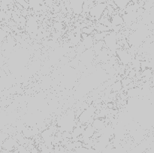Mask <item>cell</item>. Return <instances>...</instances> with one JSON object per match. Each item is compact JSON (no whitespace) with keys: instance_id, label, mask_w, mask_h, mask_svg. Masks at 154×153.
Returning a JSON list of instances; mask_svg holds the SVG:
<instances>
[{"instance_id":"6da1fadb","label":"cell","mask_w":154,"mask_h":153,"mask_svg":"<svg viewBox=\"0 0 154 153\" xmlns=\"http://www.w3.org/2000/svg\"><path fill=\"white\" fill-rule=\"evenodd\" d=\"M96 110V107L93 104L89 105L88 107L83 110L82 112L78 116V121L80 122L82 124H87L90 118H94Z\"/></svg>"},{"instance_id":"7a4b0ae2","label":"cell","mask_w":154,"mask_h":153,"mask_svg":"<svg viewBox=\"0 0 154 153\" xmlns=\"http://www.w3.org/2000/svg\"><path fill=\"white\" fill-rule=\"evenodd\" d=\"M107 3H96L93 4L90 9V16H92L95 20L98 21L103 15L104 10L106 9Z\"/></svg>"},{"instance_id":"3957f363","label":"cell","mask_w":154,"mask_h":153,"mask_svg":"<svg viewBox=\"0 0 154 153\" xmlns=\"http://www.w3.org/2000/svg\"><path fill=\"white\" fill-rule=\"evenodd\" d=\"M116 56L118 58L117 59H119V61L121 63V64H123V65L126 66L131 64L132 59L135 58V57L132 56L126 49H123V48L117 50V51H116Z\"/></svg>"},{"instance_id":"277c9868","label":"cell","mask_w":154,"mask_h":153,"mask_svg":"<svg viewBox=\"0 0 154 153\" xmlns=\"http://www.w3.org/2000/svg\"><path fill=\"white\" fill-rule=\"evenodd\" d=\"M20 144L18 143V142L17 141V140L15 139V137L14 136H9L4 142H2V149L6 150L8 152H12L14 149H16L17 147L19 146Z\"/></svg>"},{"instance_id":"5b68a950","label":"cell","mask_w":154,"mask_h":153,"mask_svg":"<svg viewBox=\"0 0 154 153\" xmlns=\"http://www.w3.org/2000/svg\"><path fill=\"white\" fill-rule=\"evenodd\" d=\"M71 9L76 14H81L83 12V0H70L69 2Z\"/></svg>"},{"instance_id":"8992f818","label":"cell","mask_w":154,"mask_h":153,"mask_svg":"<svg viewBox=\"0 0 154 153\" xmlns=\"http://www.w3.org/2000/svg\"><path fill=\"white\" fill-rule=\"evenodd\" d=\"M96 129L92 126V124H86L85 128L83 130L82 134L81 135V139H87V138H92L93 135L96 132Z\"/></svg>"},{"instance_id":"52a82bcc","label":"cell","mask_w":154,"mask_h":153,"mask_svg":"<svg viewBox=\"0 0 154 153\" xmlns=\"http://www.w3.org/2000/svg\"><path fill=\"white\" fill-rule=\"evenodd\" d=\"M82 40L81 43L84 44V47L86 48V50L90 49V48L93 47V44H94L95 43V40L94 39H93V35H91V34L87 35V37H85L84 38H82V40Z\"/></svg>"},{"instance_id":"ba28073f","label":"cell","mask_w":154,"mask_h":153,"mask_svg":"<svg viewBox=\"0 0 154 153\" xmlns=\"http://www.w3.org/2000/svg\"><path fill=\"white\" fill-rule=\"evenodd\" d=\"M110 20H111V23L115 26H123L124 24L123 17L119 14H114L113 16H111V18Z\"/></svg>"},{"instance_id":"9c48e42d","label":"cell","mask_w":154,"mask_h":153,"mask_svg":"<svg viewBox=\"0 0 154 153\" xmlns=\"http://www.w3.org/2000/svg\"><path fill=\"white\" fill-rule=\"evenodd\" d=\"M105 125V124L104 122V118H94L93 123H92V126L96 129V130H99Z\"/></svg>"},{"instance_id":"30bf717a","label":"cell","mask_w":154,"mask_h":153,"mask_svg":"<svg viewBox=\"0 0 154 153\" xmlns=\"http://www.w3.org/2000/svg\"><path fill=\"white\" fill-rule=\"evenodd\" d=\"M110 86H111V92H118L120 91V90L122 89V88H123V86H122L120 81H116V82H114V83H113L112 85Z\"/></svg>"},{"instance_id":"8fae6325","label":"cell","mask_w":154,"mask_h":153,"mask_svg":"<svg viewBox=\"0 0 154 153\" xmlns=\"http://www.w3.org/2000/svg\"><path fill=\"white\" fill-rule=\"evenodd\" d=\"M132 81H133V80L126 76V77H123V79L120 80V82H121V84L123 86H126L129 85V84L131 82H132Z\"/></svg>"},{"instance_id":"7c38bea8","label":"cell","mask_w":154,"mask_h":153,"mask_svg":"<svg viewBox=\"0 0 154 153\" xmlns=\"http://www.w3.org/2000/svg\"><path fill=\"white\" fill-rule=\"evenodd\" d=\"M54 28H55V29H57L58 32L63 31V24H62L60 22H54Z\"/></svg>"},{"instance_id":"4fadbf2b","label":"cell","mask_w":154,"mask_h":153,"mask_svg":"<svg viewBox=\"0 0 154 153\" xmlns=\"http://www.w3.org/2000/svg\"><path fill=\"white\" fill-rule=\"evenodd\" d=\"M62 136L63 138H67V139L70 140L72 138V135H71V132L69 131H63L62 133Z\"/></svg>"}]
</instances>
